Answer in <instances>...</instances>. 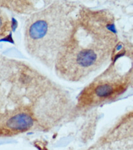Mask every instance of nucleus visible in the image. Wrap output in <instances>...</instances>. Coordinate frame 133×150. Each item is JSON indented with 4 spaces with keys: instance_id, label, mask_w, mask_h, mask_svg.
<instances>
[{
    "instance_id": "obj_1",
    "label": "nucleus",
    "mask_w": 133,
    "mask_h": 150,
    "mask_svg": "<svg viewBox=\"0 0 133 150\" xmlns=\"http://www.w3.org/2000/svg\"><path fill=\"white\" fill-rule=\"evenodd\" d=\"M71 36L68 15L63 9L50 7L30 18L25 30V42L29 52L36 57L53 62L59 57L61 48H65Z\"/></svg>"
},
{
    "instance_id": "obj_2",
    "label": "nucleus",
    "mask_w": 133,
    "mask_h": 150,
    "mask_svg": "<svg viewBox=\"0 0 133 150\" xmlns=\"http://www.w3.org/2000/svg\"><path fill=\"white\" fill-rule=\"evenodd\" d=\"M90 41H78L77 45H69L65 48L58 57L61 71L69 77H80L96 69L107 60L112 51L113 41L107 31L96 32L92 30Z\"/></svg>"
},
{
    "instance_id": "obj_3",
    "label": "nucleus",
    "mask_w": 133,
    "mask_h": 150,
    "mask_svg": "<svg viewBox=\"0 0 133 150\" xmlns=\"http://www.w3.org/2000/svg\"><path fill=\"white\" fill-rule=\"evenodd\" d=\"M124 85L118 81H102L90 87L82 96V101L90 103L103 101L123 91Z\"/></svg>"
},
{
    "instance_id": "obj_4",
    "label": "nucleus",
    "mask_w": 133,
    "mask_h": 150,
    "mask_svg": "<svg viewBox=\"0 0 133 150\" xmlns=\"http://www.w3.org/2000/svg\"><path fill=\"white\" fill-rule=\"evenodd\" d=\"M32 117L26 113H19L12 116L6 122V126L12 130H26L33 125Z\"/></svg>"
},
{
    "instance_id": "obj_5",
    "label": "nucleus",
    "mask_w": 133,
    "mask_h": 150,
    "mask_svg": "<svg viewBox=\"0 0 133 150\" xmlns=\"http://www.w3.org/2000/svg\"><path fill=\"white\" fill-rule=\"evenodd\" d=\"M9 30V22L8 18L0 12V36H3Z\"/></svg>"
}]
</instances>
